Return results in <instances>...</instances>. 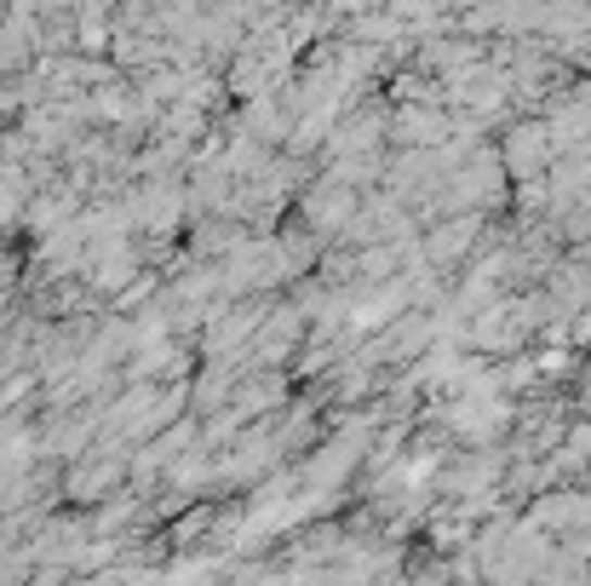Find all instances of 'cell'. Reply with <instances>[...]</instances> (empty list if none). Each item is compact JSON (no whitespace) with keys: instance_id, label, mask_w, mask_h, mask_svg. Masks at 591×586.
I'll return each instance as SVG.
<instances>
[{"instance_id":"obj_3","label":"cell","mask_w":591,"mask_h":586,"mask_svg":"<svg viewBox=\"0 0 591 586\" xmlns=\"http://www.w3.org/2000/svg\"><path fill=\"white\" fill-rule=\"evenodd\" d=\"M580 402H586V409H591V374H586V386H580Z\"/></svg>"},{"instance_id":"obj_2","label":"cell","mask_w":591,"mask_h":586,"mask_svg":"<svg viewBox=\"0 0 591 586\" xmlns=\"http://www.w3.org/2000/svg\"><path fill=\"white\" fill-rule=\"evenodd\" d=\"M471 241H477V213H465V219H448V225H437L431 241H425V253H431L437 265L448 271L465 248H471Z\"/></svg>"},{"instance_id":"obj_1","label":"cell","mask_w":591,"mask_h":586,"mask_svg":"<svg viewBox=\"0 0 591 586\" xmlns=\"http://www.w3.org/2000/svg\"><path fill=\"white\" fill-rule=\"evenodd\" d=\"M545 155H552V133H545V121H523V127H512V138H505V161H512V173L535 178V167H545Z\"/></svg>"}]
</instances>
